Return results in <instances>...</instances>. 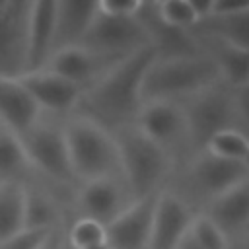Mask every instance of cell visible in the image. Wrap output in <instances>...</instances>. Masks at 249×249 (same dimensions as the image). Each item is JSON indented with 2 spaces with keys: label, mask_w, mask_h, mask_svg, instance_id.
Listing matches in <instances>:
<instances>
[{
  "label": "cell",
  "mask_w": 249,
  "mask_h": 249,
  "mask_svg": "<svg viewBox=\"0 0 249 249\" xmlns=\"http://www.w3.org/2000/svg\"><path fill=\"white\" fill-rule=\"evenodd\" d=\"M156 56V51L146 47L121 58L84 89L76 113L91 119L109 132L134 124L142 107V78Z\"/></svg>",
  "instance_id": "obj_1"
},
{
  "label": "cell",
  "mask_w": 249,
  "mask_h": 249,
  "mask_svg": "<svg viewBox=\"0 0 249 249\" xmlns=\"http://www.w3.org/2000/svg\"><path fill=\"white\" fill-rule=\"evenodd\" d=\"M113 136L119 148L121 177L130 196L138 200L163 191L175 169L173 158L136 124L123 126Z\"/></svg>",
  "instance_id": "obj_2"
},
{
  "label": "cell",
  "mask_w": 249,
  "mask_h": 249,
  "mask_svg": "<svg viewBox=\"0 0 249 249\" xmlns=\"http://www.w3.org/2000/svg\"><path fill=\"white\" fill-rule=\"evenodd\" d=\"M222 82L214 60L204 54L187 56H156L142 78V103L146 101H175L181 103L187 97Z\"/></svg>",
  "instance_id": "obj_3"
},
{
  "label": "cell",
  "mask_w": 249,
  "mask_h": 249,
  "mask_svg": "<svg viewBox=\"0 0 249 249\" xmlns=\"http://www.w3.org/2000/svg\"><path fill=\"white\" fill-rule=\"evenodd\" d=\"M249 177L241 161H230L200 150L175 165L165 189L181 196L196 214L224 191Z\"/></svg>",
  "instance_id": "obj_4"
},
{
  "label": "cell",
  "mask_w": 249,
  "mask_h": 249,
  "mask_svg": "<svg viewBox=\"0 0 249 249\" xmlns=\"http://www.w3.org/2000/svg\"><path fill=\"white\" fill-rule=\"evenodd\" d=\"M68 158L76 181L121 177L119 148L113 132L84 115H70L62 123Z\"/></svg>",
  "instance_id": "obj_5"
},
{
  "label": "cell",
  "mask_w": 249,
  "mask_h": 249,
  "mask_svg": "<svg viewBox=\"0 0 249 249\" xmlns=\"http://www.w3.org/2000/svg\"><path fill=\"white\" fill-rule=\"evenodd\" d=\"M191 154L204 150L208 140L226 128H237L235 107H233V88L224 82H218L185 101H181Z\"/></svg>",
  "instance_id": "obj_6"
},
{
  "label": "cell",
  "mask_w": 249,
  "mask_h": 249,
  "mask_svg": "<svg viewBox=\"0 0 249 249\" xmlns=\"http://www.w3.org/2000/svg\"><path fill=\"white\" fill-rule=\"evenodd\" d=\"M18 138L23 146L27 163L31 167L39 169L43 175L62 185H70L76 181L68 158L62 124L45 121L41 117L37 124H33L25 134Z\"/></svg>",
  "instance_id": "obj_7"
},
{
  "label": "cell",
  "mask_w": 249,
  "mask_h": 249,
  "mask_svg": "<svg viewBox=\"0 0 249 249\" xmlns=\"http://www.w3.org/2000/svg\"><path fill=\"white\" fill-rule=\"evenodd\" d=\"M150 140L161 146L177 163L191 156L187 121L181 103L175 101H146L142 103L136 123Z\"/></svg>",
  "instance_id": "obj_8"
},
{
  "label": "cell",
  "mask_w": 249,
  "mask_h": 249,
  "mask_svg": "<svg viewBox=\"0 0 249 249\" xmlns=\"http://www.w3.org/2000/svg\"><path fill=\"white\" fill-rule=\"evenodd\" d=\"M80 47L103 54L128 56L140 49L150 47V39L138 18L107 16L97 8V14L89 29L86 31Z\"/></svg>",
  "instance_id": "obj_9"
},
{
  "label": "cell",
  "mask_w": 249,
  "mask_h": 249,
  "mask_svg": "<svg viewBox=\"0 0 249 249\" xmlns=\"http://www.w3.org/2000/svg\"><path fill=\"white\" fill-rule=\"evenodd\" d=\"M18 80L39 105V109L53 115H74L84 95V88L45 68L23 72L18 76Z\"/></svg>",
  "instance_id": "obj_10"
},
{
  "label": "cell",
  "mask_w": 249,
  "mask_h": 249,
  "mask_svg": "<svg viewBox=\"0 0 249 249\" xmlns=\"http://www.w3.org/2000/svg\"><path fill=\"white\" fill-rule=\"evenodd\" d=\"M54 27H56V0L29 2L27 19H25L23 72H35L45 68L54 49Z\"/></svg>",
  "instance_id": "obj_11"
},
{
  "label": "cell",
  "mask_w": 249,
  "mask_h": 249,
  "mask_svg": "<svg viewBox=\"0 0 249 249\" xmlns=\"http://www.w3.org/2000/svg\"><path fill=\"white\" fill-rule=\"evenodd\" d=\"M196 212L175 193L163 189L156 195L148 249H177L189 233Z\"/></svg>",
  "instance_id": "obj_12"
},
{
  "label": "cell",
  "mask_w": 249,
  "mask_h": 249,
  "mask_svg": "<svg viewBox=\"0 0 249 249\" xmlns=\"http://www.w3.org/2000/svg\"><path fill=\"white\" fill-rule=\"evenodd\" d=\"M134 198L119 177L93 179L82 183L76 195V206L82 218H91L103 226L113 222Z\"/></svg>",
  "instance_id": "obj_13"
},
{
  "label": "cell",
  "mask_w": 249,
  "mask_h": 249,
  "mask_svg": "<svg viewBox=\"0 0 249 249\" xmlns=\"http://www.w3.org/2000/svg\"><path fill=\"white\" fill-rule=\"evenodd\" d=\"M156 195L132 200L113 222L105 226L109 249H148Z\"/></svg>",
  "instance_id": "obj_14"
},
{
  "label": "cell",
  "mask_w": 249,
  "mask_h": 249,
  "mask_svg": "<svg viewBox=\"0 0 249 249\" xmlns=\"http://www.w3.org/2000/svg\"><path fill=\"white\" fill-rule=\"evenodd\" d=\"M121 58L124 56H113V54H103L89 51L86 47H68L54 51L45 64V70L54 72L80 88H89L93 82H97L109 68H113Z\"/></svg>",
  "instance_id": "obj_15"
},
{
  "label": "cell",
  "mask_w": 249,
  "mask_h": 249,
  "mask_svg": "<svg viewBox=\"0 0 249 249\" xmlns=\"http://www.w3.org/2000/svg\"><path fill=\"white\" fill-rule=\"evenodd\" d=\"M41 117L43 111L21 86L18 76L0 74V124L16 136H21L37 124Z\"/></svg>",
  "instance_id": "obj_16"
},
{
  "label": "cell",
  "mask_w": 249,
  "mask_h": 249,
  "mask_svg": "<svg viewBox=\"0 0 249 249\" xmlns=\"http://www.w3.org/2000/svg\"><path fill=\"white\" fill-rule=\"evenodd\" d=\"M136 18L140 19L142 27L146 29L148 39H150V47L156 51V54L160 58L187 56V54L200 53L189 31L171 27L160 19L158 10H156V2H142V8L136 14Z\"/></svg>",
  "instance_id": "obj_17"
},
{
  "label": "cell",
  "mask_w": 249,
  "mask_h": 249,
  "mask_svg": "<svg viewBox=\"0 0 249 249\" xmlns=\"http://www.w3.org/2000/svg\"><path fill=\"white\" fill-rule=\"evenodd\" d=\"M228 237L249 228V177L241 179L202 210Z\"/></svg>",
  "instance_id": "obj_18"
},
{
  "label": "cell",
  "mask_w": 249,
  "mask_h": 249,
  "mask_svg": "<svg viewBox=\"0 0 249 249\" xmlns=\"http://www.w3.org/2000/svg\"><path fill=\"white\" fill-rule=\"evenodd\" d=\"M189 33L193 35L198 51L214 60L224 84H228L230 88H239L249 82V51L231 47L208 35H200L193 31Z\"/></svg>",
  "instance_id": "obj_19"
},
{
  "label": "cell",
  "mask_w": 249,
  "mask_h": 249,
  "mask_svg": "<svg viewBox=\"0 0 249 249\" xmlns=\"http://www.w3.org/2000/svg\"><path fill=\"white\" fill-rule=\"evenodd\" d=\"M97 14L93 0H56V27L54 51L78 47Z\"/></svg>",
  "instance_id": "obj_20"
},
{
  "label": "cell",
  "mask_w": 249,
  "mask_h": 249,
  "mask_svg": "<svg viewBox=\"0 0 249 249\" xmlns=\"http://www.w3.org/2000/svg\"><path fill=\"white\" fill-rule=\"evenodd\" d=\"M189 31L208 35V37L220 39L231 47L249 51V8L230 14V16H210V18L198 21Z\"/></svg>",
  "instance_id": "obj_21"
},
{
  "label": "cell",
  "mask_w": 249,
  "mask_h": 249,
  "mask_svg": "<svg viewBox=\"0 0 249 249\" xmlns=\"http://www.w3.org/2000/svg\"><path fill=\"white\" fill-rule=\"evenodd\" d=\"M25 185L21 181L0 183V243L23 230Z\"/></svg>",
  "instance_id": "obj_22"
},
{
  "label": "cell",
  "mask_w": 249,
  "mask_h": 249,
  "mask_svg": "<svg viewBox=\"0 0 249 249\" xmlns=\"http://www.w3.org/2000/svg\"><path fill=\"white\" fill-rule=\"evenodd\" d=\"M60 228V210L56 202L43 191L25 187L23 202V230L51 231Z\"/></svg>",
  "instance_id": "obj_23"
},
{
  "label": "cell",
  "mask_w": 249,
  "mask_h": 249,
  "mask_svg": "<svg viewBox=\"0 0 249 249\" xmlns=\"http://www.w3.org/2000/svg\"><path fill=\"white\" fill-rule=\"evenodd\" d=\"M29 167L23 146L19 138L0 124V183L2 181H19L18 175Z\"/></svg>",
  "instance_id": "obj_24"
},
{
  "label": "cell",
  "mask_w": 249,
  "mask_h": 249,
  "mask_svg": "<svg viewBox=\"0 0 249 249\" xmlns=\"http://www.w3.org/2000/svg\"><path fill=\"white\" fill-rule=\"evenodd\" d=\"M204 150L216 158H222V160L243 161V158L249 150V138L235 128H226V130L216 132L208 140Z\"/></svg>",
  "instance_id": "obj_25"
},
{
  "label": "cell",
  "mask_w": 249,
  "mask_h": 249,
  "mask_svg": "<svg viewBox=\"0 0 249 249\" xmlns=\"http://www.w3.org/2000/svg\"><path fill=\"white\" fill-rule=\"evenodd\" d=\"M66 243L70 249H88L99 243H105V226L91 218H76L68 231H64Z\"/></svg>",
  "instance_id": "obj_26"
},
{
  "label": "cell",
  "mask_w": 249,
  "mask_h": 249,
  "mask_svg": "<svg viewBox=\"0 0 249 249\" xmlns=\"http://www.w3.org/2000/svg\"><path fill=\"white\" fill-rule=\"evenodd\" d=\"M189 237L202 249H228V235L202 212L193 218Z\"/></svg>",
  "instance_id": "obj_27"
},
{
  "label": "cell",
  "mask_w": 249,
  "mask_h": 249,
  "mask_svg": "<svg viewBox=\"0 0 249 249\" xmlns=\"http://www.w3.org/2000/svg\"><path fill=\"white\" fill-rule=\"evenodd\" d=\"M156 10L158 16L163 23L177 27V29H193L198 19L191 8L189 0H163V2H156Z\"/></svg>",
  "instance_id": "obj_28"
},
{
  "label": "cell",
  "mask_w": 249,
  "mask_h": 249,
  "mask_svg": "<svg viewBox=\"0 0 249 249\" xmlns=\"http://www.w3.org/2000/svg\"><path fill=\"white\" fill-rule=\"evenodd\" d=\"M53 231V230H51ZM51 231L43 230H21L19 233L8 237L0 243V249H39V245L45 241V237Z\"/></svg>",
  "instance_id": "obj_29"
},
{
  "label": "cell",
  "mask_w": 249,
  "mask_h": 249,
  "mask_svg": "<svg viewBox=\"0 0 249 249\" xmlns=\"http://www.w3.org/2000/svg\"><path fill=\"white\" fill-rule=\"evenodd\" d=\"M233 107L237 128L249 138V82L239 88H233Z\"/></svg>",
  "instance_id": "obj_30"
},
{
  "label": "cell",
  "mask_w": 249,
  "mask_h": 249,
  "mask_svg": "<svg viewBox=\"0 0 249 249\" xmlns=\"http://www.w3.org/2000/svg\"><path fill=\"white\" fill-rule=\"evenodd\" d=\"M99 12L117 18H136L142 8V0H99Z\"/></svg>",
  "instance_id": "obj_31"
},
{
  "label": "cell",
  "mask_w": 249,
  "mask_h": 249,
  "mask_svg": "<svg viewBox=\"0 0 249 249\" xmlns=\"http://www.w3.org/2000/svg\"><path fill=\"white\" fill-rule=\"evenodd\" d=\"M249 8V0H212L210 16H230Z\"/></svg>",
  "instance_id": "obj_32"
},
{
  "label": "cell",
  "mask_w": 249,
  "mask_h": 249,
  "mask_svg": "<svg viewBox=\"0 0 249 249\" xmlns=\"http://www.w3.org/2000/svg\"><path fill=\"white\" fill-rule=\"evenodd\" d=\"M64 247H66V235H64L62 226L56 228V230H53L45 237V241L39 245V249H64Z\"/></svg>",
  "instance_id": "obj_33"
},
{
  "label": "cell",
  "mask_w": 249,
  "mask_h": 249,
  "mask_svg": "<svg viewBox=\"0 0 249 249\" xmlns=\"http://www.w3.org/2000/svg\"><path fill=\"white\" fill-rule=\"evenodd\" d=\"M228 249H249V230L228 237Z\"/></svg>",
  "instance_id": "obj_34"
},
{
  "label": "cell",
  "mask_w": 249,
  "mask_h": 249,
  "mask_svg": "<svg viewBox=\"0 0 249 249\" xmlns=\"http://www.w3.org/2000/svg\"><path fill=\"white\" fill-rule=\"evenodd\" d=\"M177 249H202V247H198V245L189 237V233H187V235L183 237V241L179 243V247H177Z\"/></svg>",
  "instance_id": "obj_35"
},
{
  "label": "cell",
  "mask_w": 249,
  "mask_h": 249,
  "mask_svg": "<svg viewBox=\"0 0 249 249\" xmlns=\"http://www.w3.org/2000/svg\"><path fill=\"white\" fill-rule=\"evenodd\" d=\"M241 163H243V167H245V169H247V173H249V150H247V154H245V158H243V161H241Z\"/></svg>",
  "instance_id": "obj_36"
},
{
  "label": "cell",
  "mask_w": 249,
  "mask_h": 249,
  "mask_svg": "<svg viewBox=\"0 0 249 249\" xmlns=\"http://www.w3.org/2000/svg\"><path fill=\"white\" fill-rule=\"evenodd\" d=\"M88 249H109V245L105 241V243H99V245H93V247H88Z\"/></svg>",
  "instance_id": "obj_37"
},
{
  "label": "cell",
  "mask_w": 249,
  "mask_h": 249,
  "mask_svg": "<svg viewBox=\"0 0 249 249\" xmlns=\"http://www.w3.org/2000/svg\"><path fill=\"white\" fill-rule=\"evenodd\" d=\"M247 230H249V228H247Z\"/></svg>",
  "instance_id": "obj_38"
}]
</instances>
